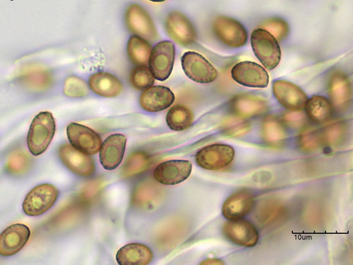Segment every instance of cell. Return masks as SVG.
I'll list each match as a JSON object with an SVG mask.
<instances>
[{"mask_svg":"<svg viewBox=\"0 0 353 265\" xmlns=\"http://www.w3.org/2000/svg\"><path fill=\"white\" fill-rule=\"evenodd\" d=\"M175 57L174 45L168 41L158 43L152 50L149 66L156 79H168L172 71Z\"/></svg>","mask_w":353,"mask_h":265,"instance_id":"cell-7","label":"cell"},{"mask_svg":"<svg viewBox=\"0 0 353 265\" xmlns=\"http://www.w3.org/2000/svg\"><path fill=\"white\" fill-rule=\"evenodd\" d=\"M306 112L309 119L318 124L328 122L332 116L333 108L325 97L314 96L307 102Z\"/></svg>","mask_w":353,"mask_h":265,"instance_id":"cell-24","label":"cell"},{"mask_svg":"<svg viewBox=\"0 0 353 265\" xmlns=\"http://www.w3.org/2000/svg\"><path fill=\"white\" fill-rule=\"evenodd\" d=\"M125 20L129 30L134 35L149 41L158 39L159 35L152 18L141 6L136 4L130 6L127 10Z\"/></svg>","mask_w":353,"mask_h":265,"instance_id":"cell-10","label":"cell"},{"mask_svg":"<svg viewBox=\"0 0 353 265\" xmlns=\"http://www.w3.org/2000/svg\"><path fill=\"white\" fill-rule=\"evenodd\" d=\"M138 193L139 204L149 209L156 208L163 198L161 189L159 186L154 184H145L141 186Z\"/></svg>","mask_w":353,"mask_h":265,"instance_id":"cell-29","label":"cell"},{"mask_svg":"<svg viewBox=\"0 0 353 265\" xmlns=\"http://www.w3.org/2000/svg\"><path fill=\"white\" fill-rule=\"evenodd\" d=\"M152 250L141 244H130L122 247L116 254V260L121 265H146L152 262Z\"/></svg>","mask_w":353,"mask_h":265,"instance_id":"cell-23","label":"cell"},{"mask_svg":"<svg viewBox=\"0 0 353 265\" xmlns=\"http://www.w3.org/2000/svg\"><path fill=\"white\" fill-rule=\"evenodd\" d=\"M127 137L122 134H114L107 137L100 150V162L107 170L119 167L124 158Z\"/></svg>","mask_w":353,"mask_h":265,"instance_id":"cell-16","label":"cell"},{"mask_svg":"<svg viewBox=\"0 0 353 265\" xmlns=\"http://www.w3.org/2000/svg\"><path fill=\"white\" fill-rule=\"evenodd\" d=\"M30 237V228L24 224L9 226L0 235V254L5 257L16 255L26 245Z\"/></svg>","mask_w":353,"mask_h":265,"instance_id":"cell-17","label":"cell"},{"mask_svg":"<svg viewBox=\"0 0 353 265\" xmlns=\"http://www.w3.org/2000/svg\"><path fill=\"white\" fill-rule=\"evenodd\" d=\"M234 150L228 144H216L203 147L196 155V164L209 170H219L234 160Z\"/></svg>","mask_w":353,"mask_h":265,"instance_id":"cell-5","label":"cell"},{"mask_svg":"<svg viewBox=\"0 0 353 265\" xmlns=\"http://www.w3.org/2000/svg\"><path fill=\"white\" fill-rule=\"evenodd\" d=\"M262 136L265 141L273 146H279L286 138V132L276 117H265L262 124Z\"/></svg>","mask_w":353,"mask_h":265,"instance_id":"cell-27","label":"cell"},{"mask_svg":"<svg viewBox=\"0 0 353 265\" xmlns=\"http://www.w3.org/2000/svg\"><path fill=\"white\" fill-rule=\"evenodd\" d=\"M60 192L54 186L45 184L35 187L26 196L23 213L29 217L43 215L53 207Z\"/></svg>","mask_w":353,"mask_h":265,"instance_id":"cell-3","label":"cell"},{"mask_svg":"<svg viewBox=\"0 0 353 265\" xmlns=\"http://www.w3.org/2000/svg\"><path fill=\"white\" fill-rule=\"evenodd\" d=\"M151 45L145 39L138 37H132L128 43V53L130 61L138 66H148L152 51Z\"/></svg>","mask_w":353,"mask_h":265,"instance_id":"cell-25","label":"cell"},{"mask_svg":"<svg viewBox=\"0 0 353 265\" xmlns=\"http://www.w3.org/2000/svg\"><path fill=\"white\" fill-rule=\"evenodd\" d=\"M67 135L70 144L82 153L94 155L101 150L102 139L90 128L72 123L67 128Z\"/></svg>","mask_w":353,"mask_h":265,"instance_id":"cell-8","label":"cell"},{"mask_svg":"<svg viewBox=\"0 0 353 265\" xmlns=\"http://www.w3.org/2000/svg\"><path fill=\"white\" fill-rule=\"evenodd\" d=\"M131 85L137 90L145 91L152 87L155 77L151 70L145 66H138L132 70L130 76Z\"/></svg>","mask_w":353,"mask_h":265,"instance_id":"cell-30","label":"cell"},{"mask_svg":"<svg viewBox=\"0 0 353 265\" xmlns=\"http://www.w3.org/2000/svg\"><path fill=\"white\" fill-rule=\"evenodd\" d=\"M58 154L64 165L77 175L90 177L95 173V162L92 157L79 152L71 144L61 145Z\"/></svg>","mask_w":353,"mask_h":265,"instance_id":"cell-11","label":"cell"},{"mask_svg":"<svg viewBox=\"0 0 353 265\" xmlns=\"http://www.w3.org/2000/svg\"><path fill=\"white\" fill-rule=\"evenodd\" d=\"M223 262H222L221 260L220 259H205L204 260L203 262L201 263V264H216V265H218V264H223Z\"/></svg>","mask_w":353,"mask_h":265,"instance_id":"cell-38","label":"cell"},{"mask_svg":"<svg viewBox=\"0 0 353 265\" xmlns=\"http://www.w3.org/2000/svg\"><path fill=\"white\" fill-rule=\"evenodd\" d=\"M182 66L185 75L197 83H211L218 77L216 68L207 59L196 52H187L183 55Z\"/></svg>","mask_w":353,"mask_h":265,"instance_id":"cell-6","label":"cell"},{"mask_svg":"<svg viewBox=\"0 0 353 265\" xmlns=\"http://www.w3.org/2000/svg\"><path fill=\"white\" fill-rule=\"evenodd\" d=\"M166 29L171 39L181 46H191L196 40V32L194 26L181 12H173L168 16Z\"/></svg>","mask_w":353,"mask_h":265,"instance_id":"cell-15","label":"cell"},{"mask_svg":"<svg viewBox=\"0 0 353 265\" xmlns=\"http://www.w3.org/2000/svg\"><path fill=\"white\" fill-rule=\"evenodd\" d=\"M259 27L270 32L279 41L285 39L289 33L288 24L285 20L280 18L268 19L263 21Z\"/></svg>","mask_w":353,"mask_h":265,"instance_id":"cell-31","label":"cell"},{"mask_svg":"<svg viewBox=\"0 0 353 265\" xmlns=\"http://www.w3.org/2000/svg\"><path fill=\"white\" fill-rule=\"evenodd\" d=\"M285 122L292 128H299L305 122V116L300 111H291L285 114Z\"/></svg>","mask_w":353,"mask_h":265,"instance_id":"cell-36","label":"cell"},{"mask_svg":"<svg viewBox=\"0 0 353 265\" xmlns=\"http://www.w3.org/2000/svg\"><path fill=\"white\" fill-rule=\"evenodd\" d=\"M213 31L216 37L230 48H239L247 43L248 36L245 28L234 19L225 16L216 17Z\"/></svg>","mask_w":353,"mask_h":265,"instance_id":"cell-4","label":"cell"},{"mask_svg":"<svg viewBox=\"0 0 353 265\" xmlns=\"http://www.w3.org/2000/svg\"><path fill=\"white\" fill-rule=\"evenodd\" d=\"M329 92L334 106L338 110L347 108L352 99V86L345 75L341 72H334L330 80Z\"/></svg>","mask_w":353,"mask_h":265,"instance_id":"cell-21","label":"cell"},{"mask_svg":"<svg viewBox=\"0 0 353 265\" xmlns=\"http://www.w3.org/2000/svg\"><path fill=\"white\" fill-rule=\"evenodd\" d=\"M150 157L144 153H135L130 155L125 163V170L128 175H134L143 171L149 166Z\"/></svg>","mask_w":353,"mask_h":265,"instance_id":"cell-33","label":"cell"},{"mask_svg":"<svg viewBox=\"0 0 353 265\" xmlns=\"http://www.w3.org/2000/svg\"><path fill=\"white\" fill-rule=\"evenodd\" d=\"M150 1H152L154 3H163V2H165V0H150Z\"/></svg>","mask_w":353,"mask_h":265,"instance_id":"cell-39","label":"cell"},{"mask_svg":"<svg viewBox=\"0 0 353 265\" xmlns=\"http://www.w3.org/2000/svg\"><path fill=\"white\" fill-rule=\"evenodd\" d=\"M22 80L28 87L36 90H44L52 83L50 72L43 68L32 66L23 72Z\"/></svg>","mask_w":353,"mask_h":265,"instance_id":"cell-28","label":"cell"},{"mask_svg":"<svg viewBox=\"0 0 353 265\" xmlns=\"http://www.w3.org/2000/svg\"><path fill=\"white\" fill-rule=\"evenodd\" d=\"M193 121V112L189 108L183 105L174 106L166 116L167 124L174 131H184L192 126Z\"/></svg>","mask_w":353,"mask_h":265,"instance_id":"cell-26","label":"cell"},{"mask_svg":"<svg viewBox=\"0 0 353 265\" xmlns=\"http://www.w3.org/2000/svg\"><path fill=\"white\" fill-rule=\"evenodd\" d=\"M88 84L95 94L105 98L119 96L123 90L121 81L108 72H101L92 75Z\"/></svg>","mask_w":353,"mask_h":265,"instance_id":"cell-22","label":"cell"},{"mask_svg":"<svg viewBox=\"0 0 353 265\" xmlns=\"http://www.w3.org/2000/svg\"><path fill=\"white\" fill-rule=\"evenodd\" d=\"M88 86L85 81L77 77H69L66 79L64 85V93L70 98H81L88 95Z\"/></svg>","mask_w":353,"mask_h":265,"instance_id":"cell-32","label":"cell"},{"mask_svg":"<svg viewBox=\"0 0 353 265\" xmlns=\"http://www.w3.org/2000/svg\"><path fill=\"white\" fill-rule=\"evenodd\" d=\"M343 129L341 125H334L330 127L326 134V137L330 141L337 140L343 135Z\"/></svg>","mask_w":353,"mask_h":265,"instance_id":"cell-37","label":"cell"},{"mask_svg":"<svg viewBox=\"0 0 353 265\" xmlns=\"http://www.w3.org/2000/svg\"><path fill=\"white\" fill-rule=\"evenodd\" d=\"M192 164L185 160H172L159 164L154 172L155 179L165 186H174L185 181L191 175Z\"/></svg>","mask_w":353,"mask_h":265,"instance_id":"cell-12","label":"cell"},{"mask_svg":"<svg viewBox=\"0 0 353 265\" xmlns=\"http://www.w3.org/2000/svg\"><path fill=\"white\" fill-rule=\"evenodd\" d=\"M273 92L278 101L285 108L291 111H301L305 108L307 97L297 85L278 80L273 84Z\"/></svg>","mask_w":353,"mask_h":265,"instance_id":"cell-14","label":"cell"},{"mask_svg":"<svg viewBox=\"0 0 353 265\" xmlns=\"http://www.w3.org/2000/svg\"><path fill=\"white\" fill-rule=\"evenodd\" d=\"M174 101V95L169 88L163 86H152L140 97L141 108L148 112H155L170 107Z\"/></svg>","mask_w":353,"mask_h":265,"instance_id":"cell-20","label":"cell"},{"mask_svg":"<svg viewBox=\"0 0 353 265\" xmlns=\"http://www.w3.org/2000/svg\"><path fill=\"white\" fill-rule=\"evenodd\" d=\"M250 130V125L248 122L239 117L234 119H230L226 121L224 132L227 135L231 137H239L246 134Z\"/></svg>","mask_w":353,"mask_h":265,"instance_id":"cell-34","label":"cell"},{"mask_svg":"<svg viewBox=\"0 0 353 265\" xmlns=\"http://www.w3.org/2000/svg\"><path fill=\"white\" fill-rule=\"evenodd\" d=\"M231 75L239 84L251 88H265L270 82L268 72L261 66L250 61L235 65L231 70Z\"/></svg>","mask_w":353,"mask_h":265,"instance_id":"cell-13","label":"cell"},{"mask_svg":"<svg viewBox=\"0 0 353 265\" xmlns=\"http://www.w3.org/2000/svg\"><path fill=\"white\" fill-rule=\"evenodd\" d=\"M232 112L241 119H248L266 112L268 104L263 99L247 94H240L234 97L230 103Z\"/></svg>","mask_w":353,"mask_h":265,"instance_id":"cell-19","label":"cell"},{"mask_svg":"<svg viewBox=\"0 0 353 265\" xmlns=\"http://www.w3.org/2000/svg\"><path fill=\"white\" fill-rule=\"evenodd\" d=\"M225 237L235 245L252 248L259 242V233L250 222L240 219L230 220L223 227Z\"/></svg>","mask_w":353,"mask_h":265,"instance_id":"cell-9","label":"cell"},{"mask_svg":"<svg viewBox=\"0 0 353 265\" xmlns=\"http://www.w3.org/2000/svg\"><path fill=\"white\" fill-rule=\"evenodd\" d=\"M254 198L248 190H241L230 195L224 202L222 213L228 220L243 219L254 208Z\"/></svg>","mask_w":353,"mask_h":265,"instance_id":"cell-18","label":"cell"},{"mask_svg":"<svg viewBox=\"0 0 353 265\" xmlns=\"http://www.w3.org/2000/svg\"><path fill=\"white\" fill-rule=\"evenodd\" d=\"M253 51L262 65L268 70L276 68L281 58L280 46L270 32L262 28L256 29L251 37Z\"/></svg>","mask_w":353,"mask_h":265,"instance_id":"cell-2","label":"cell"},{"mask_svg":"<svg viewBox=\"0 0 353 265\" xmlns=\"http://www.w3.org/2000/svg\"><path fill=\"white\" fill-rule=\"evenodd\" d=\"M28 165L26 157L21 153H17L10 158L8 163V170L14 173L24 172Z\"/></svg>","mask_w":353,"mask_h":265,"instance_id":"cell-35","label":"cell"},{"mask_svg":"<svg viewBox=\"0 0 353 265\" xmlns=\"http://www.w3.org/2000/svg\"><path fill=\"white\" fill-rule=\"evenodd\" d=\"M55 132V121L48 111L39 113L33 120L27 135L29 151L34 156L44 153L52 141Z\"/></svg>","mask_w":353,"mask_h":265,"instance_id":"cell-1","label":"cell"}]
</instances>
